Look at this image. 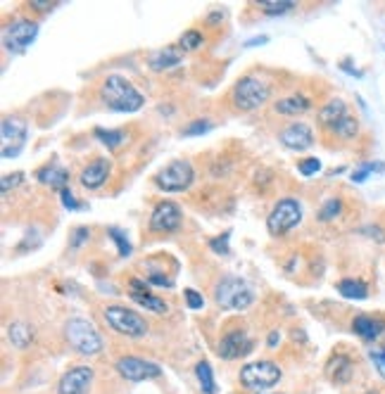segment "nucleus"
Returning <instances> with one entry per match:
<instances>
[{
	"label": "nucleus",
	"mask_w": 385,
	"mask_h": 394,
	"mask_svg": "<svg viewBox=\"0 0 385 394\" xmlns=\"http://www.w3.org/2000/svg\"><path fill=\"white\" fill-rule=\"evenodd\" d=\"M36 36H38V22H33V19H15V22H10L8 29H5L3 43H5V48H8L10 53L22 55V53H26V50L31 48Z\"/></svg>",
	"instance_id": "1a4fd4ad"
},
{
	"label": "nucleus",
	"mask_w": 385,
	"mask_h": 394,
	"mask_svg": "<svg viewBox=\"0 0 385 394\" xmlns=\"http://www.w3.org/2000/svg\"><path fill=\"white\" fill-rule=\"evenodd\" d=\"M347 114H349L347 102H345L343 97H333V100H329L319 109V124L324 126L326 131H333L338 126V121L347 117Z\"/></svg>",
	"instance_id": "a211bd4d"
},
{
	"label": "nucleus",
	"mask_w": 385,
	"mask_h": 394,
	"mask_svg": "<svg viewBox=\"0 0 385 394\" xmlns=\"http://www.w3.org/2000/svg\"><path fill=\"white\" fill-rule=\"evenodd\" d=\"M183 214L181 207L171 200H162L150 214V230L152 233H174V230L181 228Z\"/></svg>",
	"instance_id": "f8f14e48"
},
{
	"label": "nucleus",
	"mask_w": 385,
	"mask_h": 394,
	"mask_svg": "<svg viewBox=\"0 0 385 394\" xmlns=\"http://www.w3.org/2000/svg\"><path fill=\"white\" fill-rule=\"evenodd\" d=\"M278 141L283 148L295 150V152H302V150H307L314 145V131L309 129L304 121H292V124H288L283 131L278 133Z\"/></svg>",
	"instance_id": "4468645a"
},
{
	"label": "nucleus",
	"mask_w": 385,
	"mask_h": 394,
	"mask_svg": "<svg viewBox=\"0 0 385 394\" xmlns=\"http://www.w3.org/2000/svg\"><path fill=\"white\" fill-rule=\"evenodd\" d=\"M114 368H117V373L129 382H143V380H152V378H159V375H162V368H159L157 363L146 361V358H141V356L117 358Z\"/></svg>",
	"instance_id": "9d476101"
},
{
	"label": "nucleus",
	"mask_w": 385,
	"mask_h": 394,
	"mask_svg": "<svg viewBox=\"0 0 385 394\" xmlns=\"http://www.w3.org/2000/svg\"><path fill=\"white\" fill-rule=\"evenodd\" d=\"M203 43H205L203 33L195 31V29H188V31L179 38V48L183 50V53H191V50H198Z\"/></svg>",
	"instance_id": "2f4dec72"
},
{
	"label": "nucleus",
	"mask_w": 385,
	"mask_h": 394,
	"mask_svg": "<svg viewBox=\"0 0 385 394\" xmlns=\"http://www.w3.org/2000/svg\"><path fill=\"white\" fill-rule=\"evenodd\" d=\"M309 107H312V100L307 95H288L274 102V109L283 117H297V114L307 112Z\"/></svg>",
	"instance_id": "aec40b11"
},
{
	"label": "nucleus",
	"mask_w": 385,
	"mask_h": 394,
	"mask_svg": "<svg viewBox=\"0 0 385 394\" xmlns=\"http://www.w3.org/2000/svg\"><path fill=\"white\" fill-rule=\"evenodd\" d=\"M22 181H24V173L22 171H15V173H5L3 178H0V188H3V195L10 193V188H17Z\"/></svg>",
	"instance_id": "c9c22d12"
},
{
	"label": "nucleus",
	"mask_w": 385,
	"mask_h": 394,
	"mask_svg": "<svg viewBox=\"0 0 385 394\" xmlns=\"http://www.w3.org/2000/svg\"><path fill=\"white\" fill-rule=\"evenodd\" d=\"M300 221H302V205L297 200H292V197H283V200L276 202L272 212H269L267 230L274 237H278L292 230Z\"/></svg>",
	"instance_id": "0eeeda50"
},
{
	"label": "nucleus",
	"mask_w": 385,
	"mask_h": 394,
	"mask_svg": "<svg viewBox=\"0 0 385 394\" xmlns=\"http://www.w3.org/2000/svg\"><path fill=\"white\" fill-rule=\"evenodd\" d=\"M195 378H198L200 390H203L205 394H217L214 373H212V366L207 361H198V366H195Z\"/></svg>",
	"instance_id": "bb28decb"
},
{
	"label": "nucleus",
	"mask_w": 385,
	"mask_h": 394,
	"mask_svg": "<svg viewBox=\"0 0 385 394\" xmlns=\"http://www.w3.org/2000/svg\"><path fill=\"white\" fill-rule=\"evenodd\" d=\"M329 373L333 382H338V385H345L349 378H352V361H349V356L345 354H336L329 361Z\"/></svg>",
	"instance_id": "b1692460"
},
{
	"label": "nucleus",
	"mask_w": 385,
	"mask_h": 394,
	"mask_svg": "<svg viewBox=\"0 0 385 394\" xmlns=\"http://www.w3.org/2000/svg\"><path fill=\"white\" fill-rule=\"evenodd\" d=\"M88 237H91V230L86 228V226H79V228L72 233V240H69V247H72V250H79V247L84 245V240H88Z\"/></svg>",
	"instance_id": "ea45409f"
},
{
	"label": "nucleus",
	"mask_w": 385,
	"mask_h": 394,
	"mask_svg": "<svg viewBox=\"0 0 385 394\" xmlns=\"http://www.w3.org/2000/svg\"><path fill=\"white\" fill-rule=\"evenodd\" d=\"M369 356H371L373 366H376V370H378V375L385 380V349H371Z\"/></svg>",
	"instance_id": "a19ab883"
},
{
	"label": "nucleus",
	"mask_w": 385,
	"mask_h": 394,
	"mask_svg": "<svg viewBox=\"0 0 385 394\" xmlns=\"http://www.w3.org/2000/svg\"><path fill=\"white\" fill-rule=\"evenodd\" d=\"M210 129H212V121L210 119H195L181 133H183V136H203V133H207Z\"/></svg>",
	"instance_id": "72a5a7b5"
},
{
	"label": "nucleus",
	"mask_w": 385,
	"mask_h": 394,
	"mask_svg": "<svg viewBox=\"0 0 385 394\" xmlns=\"http://www.w3.org/2000/svg\"><path fill=\"white\" fill-rule=\"evenodd\" d=\"M143 276H146V281L150 283V285H157V287H171V285H174V278L166 276L164 269L155 266V259L143 262Z\"/></svg>",
	"instance_id": "a878e982"
},
{
	"label": "nucleus",
	"mask_w": 385,
	"mask_h": 394,
	"mask_svg": "<svg viewBox=\"0 0 385 394\" xmlns=\"http://www.w3.org/2000/svg\"><path fill=\"white\" fill-rule=\"evenodd\" d=\"M352 330L359 335L361 340L371 342V340H376V338H381V335H383L385 323H383L378 316L359 314V316H354V321H352Z\"/></svg>",
	"instance_id": "6ab92c4d"
},
{
	"label": "nucleus",
	"mask_w": 385,
	"mask_h": 394,
	"mask_svg": "<svg viewBox=\"0 0 385 394\" xmlns=\"http://www.w3.org/2000/svg\"><path fill=\"white\" fill-rule=\"evenodd\" d=\"M228 240H231V233H223L219 237H212L210 240V247H212V252H217V254H228L231 250H228Z\"/></svg>",
	"instance_id": "58836bf2"
},
{
	"label": "nucleus",
	"mask_w": 385,
	"mask_h": 394,
	"mask_svg": "<svg viewBox=\"0 0 385 394\" xmlns=\"http://www.w3.org/2000/svg\"><path fill=\"white\" fill-rule=\"evenodd\" d=\"M272 97V84L262 77H243L235 81L231 90L233 107L240 112H255V109L264 107Z\"/></svg>",
	"instance_id": "f03ea898"
},
{
	"label": "nucleus",
	"mask_w": 385,
	"mask_h": 394,
	"mask_svg": "<svg viewBox=\"0 0 385 394\" xmlns=\"http://www.w3.org/2000/svg\"><path fill=\"white\" fill-rule=\"evenodd\" d=\"M107 235H110L112 240L117 242L119 257H129V254H131V242L126 240L124 230H119V228H107Z\"/></svg>",
	"instance_id": "473e14b6"
},
{
	"label": "nucleus",
	"mask_w": 385,
	"mask_h": 394,
	"mask_svg": "<svg viewBox=\"0 0 385 394\" xmlns=\"http://www.w3.org/2000/svg\"><path fill=\"white\" fill-rule=\"evenodd\" d=\"M183 297H186L188 309H193V311H200V309L205 306V297L198 292V290H193V287H186V290H183Z\"/></svg>",
	"instance_id": "f704fd0d"
},
{
	"label": "nucleus",
	"mask_w": 385,
	"mask_h": 394,
	"mask_svg": "<svg viewBox=\"0 0 385 394\" xmlns=\"http://www.w3.org/2000/svg\"><path fill=\"white\" fill-rule=\"evenodd\" d=\"M60 202H62V207L69 210V212H77V210H84V207H86V205H81V202L77 200V197H74V193L69 188H65L60 193Z\"/></svg>",
	"instance_id": "4c0bfd02"
},
{
	"label": "nucleus",
	"mask_w": 385,
	"mask_h": 394,
	"mask_svg": "<svg viewBox=\"0 0 385 394\" xmlns=\"http://www.w3.org/2000/svg\"><path fill=\"white\" fill-rule=\"evenodd\" d=\"M31 5L33 10H38V13H45V10H53L57 3H53V0H31Z\"/></svg>",
	"instance_id": "79ce46f5"
},
{
	"label": "nucleus",
	"mask_w": 385,
	"mask_h": 394,
	"mask_svg": "<svg viewBox=\"0 0 385 394\" xmlns=\"http://www.w3.org/2000/svg\"><path fill=\"white\" fill-rule=\"evenodd\" d=\"M102 316H105L107 326L119 335H126V338H143V335H148L146 318L141 314H136V311L126 309V306L112 304L102 311Z\"/></svg>",
	"instance_id": "6e6552de"
},
{
	"label": "nucleus",
	"mask_w": 385,
	"mask_h": 394,
	"mask_svg": "<svg viewBox=\"0 0 385 394\" xmlns=\"http://www.w3.org/2000/svg\"><path fill=\"white\" fill-rule=\"evenodd\" d=\"M214 302L226 311H243V309H250L252 302H255V292H252L243 278L226 276L217 283Z\"/></svg>",
	"instance_id": "20e7f679"
},
{
	"label": "nucleus",
	"mask_w": 385,
	"mask_h": 394,
	"mask_svg": "<svg viewBox=\"0 0 385 394\" xmlns=\"http://www.w3.org/2000/svg\"><path fill=\"white\" fill-rule=\"evenodd\" d=\"M343 214V200L340 197H331V200H326L324 205H321L319 210V221L329 223L333 219H338Z\"/></svg>",
	"instance_id": "7c9ffc66"
},
{
	"label": "nucleus",
	"mask_w": 385,
	"mask_h": 394,
	"mask_svg": "<svg viewBox=\"0 0 385 394\" xmlns=\"http://www.w3.org/2000/svg\"><path fill=\"white\" fill-rule=\"evenodd\" d=\"M333 136L343 138V141H352V138H357L359 133V121L357 117H352V114H347V117H343L340 121H338V126L331 131Z\"/></svg>",
	"instance_id": "cd10ccee"
},
{
	"label": "nucleus",
	"mask_w": 385,
	"mask_h": 394,
	"mask_svg": "<svg viewBox=\"0 0 385 394\" xmlns=\"http://www.w3.org/2000/svg\"><path fill=\"white\" fill-rule=\"evenodd\" d=\"M93 382V368L91 366H77L69 368L57 382V394H86Z\"/></svg>",
	"instance_id": "ddd939ff"
},
{
	"label": "nucleus",
	"mask_w": 385,
	"mask_h": 394,
	"mask_svg": "<svg viewBox=\"0 0 385 394\" xmlns=\"http://www.w3.org/2000/svg\"><path fill=\"white\" fill-rule=\"evenodd\" d=\"M129 294H131V299H134L138 306L152 311V314H166V309H169V304H166L162 297L152 294L150 290H131Z\"/></svg>",
	"instance_id": "4be33fe9"
},
{
	"label": "nucleus",
	"mask_w": 385,
	"mask_h": 394,
	"mask_svg": "<svg viewBox=\"0 0 385 394\" xmlns=\"http://www.w3.org/2000/svg\"><path fill=\"white\" fill-rule=\"evenodd\" d=\"M281 366L274 361H252V363H245L240 368V385L245 390H252V392H264V390H272V387L278 385L281 380Z\"/></svg>",
	"instance_id": "39448f33"
},
{
	"label": "nucleus",
	"mask_w": 385,
	"mask_h": 394,
	"mask_svg": "<svg viewBox=\"0 0 385 394\" xmlns=\"http://www.w3.org/2000/svg\"><path fill=\"white\" fill-rule=\"evenodd\" d=\"M8 338L17 349H26V347L33 342V328L24 321H15V323H10V328H8Z\"/></svg>",
	"instance_id": "5701e85b"
},
{
	"label": "nucleus",
	"mask_w": 385,
	"mask_h": 394,
	"mask_svg": "<svg viewBox=\"0 0 385 394\" xmlns=\"http://www.w3.org/2000/svg\"><path fill=\"white\" fill-rule=\"evenodd\" d=\"M267 36H260V38H252V40H248V45H262V43H267Z\"/></svg>",
	"instance_id": "c03bdc74"
},
{
	"label": "nucleus",
	"mask_w": 385,
	"mask_h": 394,
	"mask_svg": "<svg viewBox=\"0 0 385 394\" xmlns=\"http://www.w3.org/2000/svg\"><path fill=\"white\" fill-rule=\"evenodd\" d=\"M252 340L245 330H231L226 333L219 342V356L221 358H240V356H248L252 352Z\"/></svg>",
	"instance_id": "dca6fc26"
},
{
	"label": "nucleus",
	"mask_w": 385,
	"mask_h": 394,
	"mask_svg": "<svg viewBox=\"0 0 385 394\" xmlns=\"http://www.w3.org/2000/svg\"><path fill=\"white\" fill-rule=\"evenodd\" d=\"M36 178H38V183L50 185L53 190H60V193H62V190L67 188V183H69V171L57 159H53V161H48V164L41 166V169L36 171Z\"/></svg>",
	"instance_id": "f3484780"
},
{
	"label": "nucleus",
	"mask_w": 385,
	"mask_h": 394,
	"mask_svg": "<svg viewBox=\"0 0 385 394\" xmlns=\"http://www.w3.org/2000/svg\"><path fill=\"white\" fill-rule=\"evenodd\" d=\"M195 181V169L188 159H171L164 169L157 171L155 185L164 193H183Z\"/></svg>",
	"instance_id": "423d86ee"
},
{
	"label": "nucleus",
	"mask_w": 385,
	"mask_h": 394,
	"mask_svg": "<svg viewBox=\"0 0 385 394\" xmlns=\"http://www.w3.org/2000/svg\"><path fill=\"white\" fill-rule=\"evenodd\" d=\"M297 169H300L302 176H317V173L321 171V161L317 157H307V159H302L300 164H297Z\"/></svg>",
	"instance_id": "e433bc0d"
},
{
	"label": "nucleus",
	"mask_w": 385,
	"mask_h": 394,
	"mask_svg": "<svg viewBox=\"0 0 385 394\" xmlns=\"http://www.w3.org/2000/svg\"><path fill=\"white\" fill-rule=\"evenodd\" d=\"M97 95H100L102 105L110 107L112 112H122V114H134L146 105L143 93L138 90L129 79L119 77V74L105 77V81L100 84Z\"/></svg>",
	"instance_id": "f257e3e1"
},
{
	"label": "nucleus",
	"mask_w": 385,
	"mask_h": 394,
	"mask_svg": "<svg viewBox=\"0 0 385 394\" xmlns=\"http://www.w3.org/2000/svg\"><path fill=\"white\" fill-rule=\"evenodd\" d=\"M260 394H262V392H260Z\"/></svg>",
	"instance_id": "a18cd8bd"
},
{
	"label": "nucleus",
	"mask_w": 385,
	"mask_h": 394,
	"mask_svg": "<svg viewBox=\"0 0 385 394\" xmlns=\"http://www.w3.org/2000/svg\"><path fill=\"white\" fill-rule=\"evenodd\" d=\"M338 292L345 299H366L369 297V285L364 281H359V278H343L338 283Z\"/></svg>",
	"instance_id": "393cba45"
},
{
	"label": "nucleus",
	"mask_w": 385,
	"mask_h": 394,
	"mask_svg": "<svg viewBox=\"0 0 385 394\" xmlns=\"http://www.w3.org/2000/svg\"><path fill=\"white\" fill-rule=\"evenodd\" d=\"M295 5H297L295 0H260V3H257V8H260L264 15L276 17V15L290 13V10L295 8Z\"/></svg>",
	"instance_id": "c85d7f7f"
},
{
	"label": "nucleus",
	"mask_w": 385,
	"mask_h": 394,
	"mask_svg": "<svg viewBox=\"0 0 385 394\" xmlns=\"http://www.w3.org/2000/svg\"><path fill=\"white\" fill-rule=\"evenodd\" d=\"M0 136H3V157L13 159L22 152V148L26 145V136H29V126L24 119L17 117H8L3 119V126H0Z\"/></svg>",
	"instance_id": "9b49d317"
},
{
	"label": "nucleus",
	"mask_w": 385,
	"mask_h": 394,
	"mask_svg": "<svg viewBox=\"0 0 385 394\" xmlns=\"http://www.w3.org/2000/svg\"><path fill=\"white\" fill-rule=\"evenodd\" d=\"M67 345L81 356H95L102 352V338L95 326L86 318H69L65 323Z\"/></svg>",
	"instance_id": "7ed1b4c3"
},
{
	"label": "nucleus",
	"mask_w": 385,
	"mask_h": 394,
	"mask_svg": "<svg viewBox=\"0 0 385 394\" xmlns=\"http://www.w3.org/2000/svg\"><path fill=\"white\" fill-rule=\"evenodd\" d=\"M179 62H181V48H171V45H166V48L150 55L148 65H150L152 72H164V69L176 67Z\"/></svg>",
	"instance_id": "412c9836"
},
{
	"label": "nucleus",
	"mask_w": 385,
	"mask_h": 394,
	"mask_svg": "<svg viewBox=\"0 0 385 394\" xmlns=\"http://www.w3.org/2000/svg\"><path fill=\"white\" fill-rule=\"evenodd\" d=\"M110 173H112V161L107 157H97L93 161H88V164L81 169V173H79V183H81L86 190H95L107 183Z\"/></svg>",
	"instance_id": "2eb2a0df"
},
{
	"label": "nucleus",
	"mask_w": 385,
	"mask_h": 394,
	"mask_svg": "<svg viewBox=\"0 0 385 394\" xmlns=\"http://www.w3.org/2000/svg\"><path fill=\"white\" fill-rule=\"evenodd\" d=\"M95 138L102 145H107V150H117L126 143V131H105V129H95Z\"/></svg>",
	"instance_id": "c756f323"
},
{
	"label": "nucleus",
	"mask_w": 385,
	"mask_h": 394,
	"mask_svg": "<svg viewBox=\"0 0 385 394\" xmlns=\"http://www.w3.org/2000/svg\"><path fill=\"white\" fill-rule=\"evenodd\" d=\"M278 342H281V335L276 333V330H274V333H269V338H267L269 349H276V345H278Z\"/></svg>",
	"instance_id": "37998d69"
}]
</instances>
